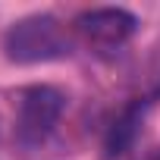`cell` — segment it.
<instances>
[{
	"label": "cell",
	"instance_id": "cell-1",
	"mask_svg": "<svg viewBox=\"0 0 160 160\" xmlns=\"http://www.w3.org/2000/svg\"><path fill=\"white\" fill-rule=\"evenodd\" d=\"M66 110V94L53 85H25L7 91L3 104V126L16 144H41Z\"/></svg>",
	"mask_w": 160,
	"mask_h": 160
},
{
	"label": "cell",
	"instance_id": "cell-2",
	"mask_svg": "<svg viewBox=\"0 0 160 160\" xmlns=\"http://www.w3.org/2000/svg\"><path fill=\"white\" fill-rule=\"evenodd\" d=\"M72 47L66 25L57 16L47 13H32L16 19L3 32V53L10 63H47L66 57Z\"/></svg>",
	"mask_w": 160,
	"mask_h": 160
},
{
	"label": "cell",
	"instance_id": "cell-3",
	"mask_svg": "<svg viewBox=\"0 0 160 160\" xmlns=\"http://www.w3.org/2000/svg\"><path fill=\"white\" fill-rule=\"evenodd\" d=\"M138 28V19L129 10L119 7H101V10H88L78 13L72 22L75 38L82 41L85 47H91L94 53H113L119 50Z\"/></svg>",
	"mask_w": 160,
	"mask_h": 160
},
{
	"label": "cell",
	"instance_id": "cell-4",
	"mask_svg": "<svg viewBox=\"0 0 160 160\" xmlns=\"http://www.w3.org/2000/svg\"><path fill=\"white\" fill-rule=\"evenodd\" d=\"M141 160H160V144L157 148H151V151H144V157Z\"/></svg>",
	"mask_w": 160,
	"mask_h": 160
}]
</instances>
